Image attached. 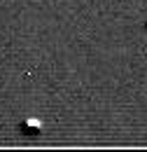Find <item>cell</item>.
<instances>
[{
	"label": "cell",
	"instance_id": "cell-1",
	"mask_svg": "<svg viewBox=\"0 0 147 152\" xmlns=\"http://www.w3.org/2000/svg\"><path fill=\"white\" fill-rule=\"evenodd\" d=\"M21 131L26 133V136H35V133L42 131V122L40 119H23V124H21Z\"/></svg>",
	"mask_w": 147,
	"mask_h": 152
}]
</instances>
